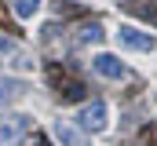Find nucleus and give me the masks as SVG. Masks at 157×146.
Returning a JSON list of instances; mask_svg holds the SVG:
<instances>
[{
	"mask_svg": "<svg viewBox=\"0 0 157 146\" xmlns=\"http://www.w3.org/2000/svg\"><path fill=\"white\" fill-rule=\"evenodd\" d=\"M18 48V40H11V36H0V66L11 59V51Z\"/></svg>",
	"mask_w": 157,
	"mask_h": 146,
	"instance_id": "obj_10",
	"label": "nucleus"
},
{
	"mask_svg": "<svg viewBox=\"0 0 157 146\" xmlns=\"http://www.w3.org/2000/svg\"><path fill=\"white\" fill-rule=\"evenodd\" d=\"M91 70L99 73L102 80H124V77H128V66L121 62L117 55H110V51H99V55L91 59Z\"/></svg>",
	"mask_w": 157,
	"mask_h": 146,
	"instance_id": "obj_4",
	"label": "nucleus"
},
{
	"mask_svg": "<svg viewBox=\"0 0 157 146\" xmlns=\"http://www.w3.org/2000/svg\"><path fill=\"white\" fill-rule=\"evenodd\" d=\"M73 40H77V48H88V44H102V40H106V29H102L99 22H84L77 33H73Z\"/></svg>",
	"mask_w": 157,
	"mask_h": 146,
	"instance_id": "obj_7",
	"label": "nucleus"
},
{
	"mask_svg": "<svg viewBox=\"0 0 157 146\" xmlns=\"http://www.w3.org/2000/svg\"><path fill=\"white\" fill-rule=\"evenodd\" d=\"M26 91H29V88H26L18 77H0V106H11V102H18Z\"/></svg>",
	"mask_w": 157,
	"mask_h": 146,
	"instance_id": "obj_6",
	"label": "nucleus"
},
{
	"mask_svg": "<svg viewBox=\"0 0 157 146\" xmlns=\"http://www.w3.org/2000/svg\"><path fill=\"white\" fill-rule=\"evenodd\" d=\"M154 102H157V91H154Z\"/></svg>",
	"mask_w": 157,
	"mask_h": 146,
	"instance_id": "obj_11",
	"label": "nucleus"
},
{
	"mask_svg": "<svg viewBox=\"0 0 157 146\" xmlns=\"http://www.w3.org/2000/svg\"><path fill=\"white\" fill-rule=\"evenodd\" d=\"M117 40L121 48H128V51H139V55H146V51H154L157 48V36L146 33V29H135V26H117Z\"/></svg>",
	"mask_w": 157,
	"mask_h": 146,
	"instance_id": "obj_2",
	"label": "nucleus"
},
{
	"mask_svg": "<svg viewBox=\"0 0 157 146\" xmlns=\"http://www.w3.org/2000/svg\"><path fill=\"white\" fill-rule=\"evenodd\" d=\"M29 132L26 113H0V146H18Z\"/></svg>",
	"mask_w": 157,
	"mask_h": 146,
	"instance_id": "obj_1",
	"label": "nucleus"
},
{
	"mask_svg": "<svg viewBox=\"0 0 157 146\" xmlns=\"http://www.w3.org/2000/svg\"><path fill=\"white\" fill-rule=\"evenodd\" d=\"M77 124L84 132H106V124H110V106L106 102H84L77 110Z\"/></svg>",
	"mask_w": 157,
	"mask_h": 146,
	"instance_id": "obj_3",
	"label": "nucleus"
},
{
	"mask_svg": "<svg viewBox=\"0 0 157 146\" xmlns=\"http://www.w3.org/2000/svg\"><path fill=\"white\" fill-rule=\"evenodd\" d=\"M51 132H55L59 146H91V143H88V132H84L80 124H70V121H55V124H51Z\"/></svg>",
	"mask_w": 157,
	"mask_h": 146,
	"instance_id": "obj_5",
	"label": "nucleus"
},
{
	"mask_svg": "<svg viewBox=\"0 0 157 146\" xmlns=\"http://www.w3.org/2000/svg\"><path fill=\"white\" fill-rule=\"evenodd\" d=\"M40 7V0H11V11L18 15V18H33Z\"/></svg>",
	"mask_w": 157,
	"mask_h": 146,
	"instance_id": "obj_9",
	"label": "nucleus"
},
{
	"mask_svg": "<svg viewBox=\"0 0 157 146\" xmlns=\"http://www.w3.org/2000/svg\"><path fill=\"white\" fill-rule=\"evenodd\" d=\"M4 66H11V70H22V73L37 70V62H33V55H29L26 48H15V51H11V59H7Z\"/></svg>",
	"mask_w": 157,
	"mask_h": 146,
	"instance_id": "obj_8",
	"label": "nucleus"
}]
</instances>
